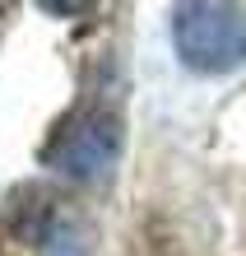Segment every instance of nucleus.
Instances as JSON below:
<instances>
[{
	"label": "nucleus",
	"instance_id": "3",
	"mask_svg": "<svg viewBox=\"0 0 246 256\" xmlns=\"http://www.w3.org/2000/svg\"><path fill=\"white\" fill-rule=\"evenodd\" d=\"M37 252H42V256H84V233H79V224L65 219V214H51L47 228L37 233Z\"/></svg>",
	"mask_w": 246,
	"mask_h": 256
},
{
	"label": "nucleus",
	"instance_id": "2",
	"mask_svg": "<svg viewBox=\"0 0 246 256\" xmlns=\"http://www.w3.org/2000/svg\"><path fill=\"white\" fill-rule=\"evenodd\" d=\"M121 140H126V130H121L116 112L84 108V112H74L70 122L56 130L47 158H51L56 172L70 177V182H102V177H112L116 158H121Z\"/></svg>",
	"mask_w": 246,
	"mask_h": 256
},
{
	"label": "nucleus",
	"instance_id": "1",
	"mask_svg": "<svg viewBox=\"0 0 246 256\" xmlns=\"http://www.w3.org/2000/svg\"><path fill=\"white\" fill-rule=\"evenodd\" d=\"M172 42H177V56L191 70L228 74L246 61V10L186 0V5L172 10Z\"/></svg>",
	"mask_w": 246,
	"mask_h": 256
}]
</instances>
